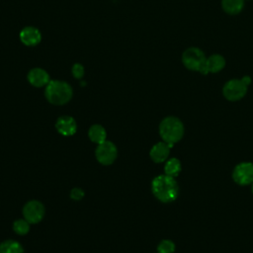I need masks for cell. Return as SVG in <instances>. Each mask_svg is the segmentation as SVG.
<instances>
[{"instance_id": "cell-23", "label": "cell", "mask_w": 253, "mask_h": 253, "mask_svg": "<svg viewBox=\"0 0 253 253\" xmlns=\"http://www.w3.org/2000/svg\"><path fill=\"white\" fill-rule=\"evenodd\" d=\"M252 192H253V186H252Z\"/></svg>"}, {"instance_id": "cell-21", "label": "cell", "mask_w": 253, "mask_h": 253, "mask_svg": "<svg viewBox=\"0 0 253 253\" xmlns=\"http://www.w3.org/2000/svg\"><path fill=\"white\" fill-rule=\"evenodd\" d=\"M70 197L75 201H79L84 197V192L80 188H74L70 192Z\"/></svg>"}, {"instance_id": "cell-4", "label": "cell", "mask_w": 253, "mask_h": 253, "mask_svg": "<svg viewBox=\"0 0 253 253\" xmlns=\"http://www.w3.org/2000/svg\"><path fill=\"white\" fill-rule=\"evenodd\" d=\"M207 57L203 50L198 47H190L186 49L182 55L183 64L190 70L201 71L204 68Z\"/></svg>"}, {"instance_id": "cell-9", "label": "cell", "mask_w": 253, "mask_h": 253, "mask_svg": "<svg viewBox=\"0 0 253 253\" xmlns=\"http://www.w3.org/2000/svg\"><path fill=\"white\" fill-rule=\"evenodd\" d=\"M55 127L59 133L68 136L76 132L77 125L75 120L69 116H62L57 119L55 123Z\"/></svg>"}, {"instance_id": "cell-2", "label": "cell", "mask_w": 253, "mask_h": 253, "mask_svg": "<svg viewBox=\"0 0 253 253\" xmlns=\"http://www.w3.org/2000/svg\"><path fill=\"white\" fill-rule=\"evenodd\" d=\"M44 95L49 103L53 105H64L72 97V88L64 81L50 80L45 86Z\"/></svg>"}, {"instance_id": "cell-12", "label": "cell", "mask_w": 253, "mask_h": 253, "mask_svg": "<svg viewBox=\"0 0 253 253\" xmlns=\"http://www.w3.org/2000/svg\"><path fill=\"white\" fill-rule=\"evenodd\" d=\"M224 65H225V60L221 55L212 54L207 58L201 73L204 75H207L209 73H216L220 71L224 67Z\"/></svg>"}, {"instance_id": "cell-13", "label": "cell", "mask_w": 253, "mask_h": 253, "mask_svg": "<svg viewBox=\"0 0 253 253\" xmlns=\"http://www.w3.org/2000/svg\"><path fill=\"white\" fill-rule=\"evenodd\" d=\"M170 148L171 146L165 141H161L154 144L150 150L151 159L156 163L164 162L170 153Z\"/></svg>"}, {"instance_id": "cell-18", "label": "cell", "mask_w": 253, "mask_h": 253, "mask_svg": "<svg viewBox=\"0 0 253 253\" xmlns=\"http://www.w3.org/2000/svg\"><path fill=\"white\" fill-rule=\"evenodd\" d=\"M13 229L17 234L25 235L30 230V222L26 219H17L13 223Z\"/></svg>"}, {"instance_id": "cell-8", "label": "cell", "mask_w": 253, "mask_h": 253, "mask_svg": "<svg viewBox=\"0 0 253 253\" xmlns=\"http://www.w3.org/2000/svg\"><path fill=\"white\" fill-rule=\"evenodd\" d=\"M44 214V207L39 201L28 202L23 209V215L30 223H38Z\"/></svg>"}, {"instance_id": "cell-19", "label": "cell", "mask_w": 253, "mask_h": 253, "mask_svg": "<svg viewBox=\"0 0 253 253\" xmlns=\"http://www.w3.org/2000/svg\"><path fill=\"white\" fill-rule=\"evenodd\" d=\"M175 244L171 240H162L157 247V253H173Z\"/></svg>"}, {"instance_id": "cell-5", "label": "cell", "mask_w": 253, "mask_h": 253, "mask_svg": "<svg viewBox=\"0 0 253 253\" xmlns=\"http://www.w3.org/2000/svg\"><path fill=\"white\" fill-rule=\"evenodd\" d=\"M222 92L227 100L238 101L245 96L247 85L241 79H232L224 84Z\"/></svg>"}, {"instance_id": "cell-17", "label": "cell", "mask_w": 253, "mask_h": 253, "mask_svg": "<svg viewBox=\"0 0 253 253\" xmlns=\"http://www.w3.org/2000/svg\"><path fill=\"white\" fill-rule=\"evenodd\" d=\"M165 174L171 177H176L181 171V163L177 158L169 159L164 166Z\"/></svg>"}, {"instance_id": "cell-6", "label": "cell", "mask_w": 253, "mask_h": 253, "mask_svg": "<svg viewBox=\"0 0 253 253\" xmlns=\"http://www.w3.org/2000/svg\"><path fill=\"white\" fill-rule=\"evenodd\" d=\"M95 154H96L97 160L101 164L110 165L116 160L118 150L116 145L113 142L109 140H105L104 142L98 144Z\"/></svg>"}, {"instance_id": "cell-10", "label": "cell", "mask_w": 253, "mask_h": 253, "mask_svg": "<svg viewBox=\"0 0 253 253\" xmlns=\"http://www.w3.org/2000/svg\"><path fill=\"white\" fill-rule=\"evenodd\" d=\"M20 40L25 45L34 46L41 42L42 35L35 27H25L20 32Z\"/></svg>"}, {"instance_id": "cell-22", "label": "cell", "mask_w": 253, "mask_h": 253, "mask_svg": "<svg viewBox=\"0 0 253 253\" xmlns=\"http://www.w3.org/2000/svg\"><path fill=\"white\" fill-rule=\"evenodd\" d=\"M241 80H242V81H243V82H244V83H245L247 86H248V85L251 83V78H250L249 76H244V77H243Z\"/></svg>"}, {"instance_id": "cell-3", "label": "cell", "mask_w": 253, "mask_h": 253, "mask_svg": "<svg viewBox=\"0 0 253 253\" xmlns=\"http://www.w3.org/2000/svg\"><path fill=\"white\" fill-rule=\"evenodd\" d=\"M159 133L163 141L172 147L183 137L184 126L178 118L167 117L160 123Z\"/></svg>"}, {"instance_id": "cell-1", "label": "cell", "mask_w": 253, "mask_h": 253, "mask_svg": "<svg viewBox=\"0 0 253 253\" xmlns=\"http://www.w3.org/2000/svg\"><path fill=\"white\" fill-rule=\"evenodd\" d=\"M153 195L162 203L173 202L179 193V187L174 177L166 174L155 177L151 184Z\"/></svg>"}, {"instance_id": "cell-14", "label": "cell", "mask_w": 253, "mask_h": 253, "mask_svg": "<svg viewBox=\"0 0 253 253\" xmlns=\"http://www.w3.org/2000/svg\"><path fill=\"white\" fill-rule=\"evenodd\" d=\"M221 6L227 14L236 15L243 9L244 0H221Z\"/></svg>"}, {"instance_id": "cell-7", "label": "cell", "mask_w": 253, "mask_h": 253, "mask_svg": "<svg viewBox=\"0 0 253 253\" xmlns=\"http://www.w3.org/2000/svg\"><path fill=\"white\" fill-rule=\"evenodd\" d=\"M232 178L238 185L245 186L253 183V164L250 162H241L235 166Z\"/></svg>"}, {"instance_id": "cell-11", "label": "cell", "mask_w": 253, "mask_h": 253, "mask_svg": "<svg viewBox=\"0 0 253 253\" xmlns=\"http://www.w3.org/2000/svg\"><path fill=\"white\" fill-rule=\"evenodd\" d=\"M29 82L35 87H42L46 86L50 81L48 73L42 68H33L28 73Z\"/></svg>"}, {"instance_id": "cell-15", "label": "cell", "mask_w": 253, "mask_h": 253, "mask_svg": "<svg viewBox=\"0 0 253 253\" xmlns=\"http://www.w3.org/2000/svg\"><path fill=\"white\" fill-rule=\"evenodd\" d=\"M88 136L91 139V141L100 144L106 140L107 133L105 128L100 125H94L89 128Z\"/></svg>"}, {"instance_id": "cell-16", "label": "cell", "mask_w": 253, "mask_h": 253, "mask_svg": "<svg viewBox=\"0 0 253 253\" xmlns=\"http://www.w3.org/2000/svg\"><path fill=\"white\" fill-rule=\"evenodd\" d=\"M0 253H24V250L19 242L6 240L0 244Z\"/></svg>"}, {"instance_id": "cell-20", "label": "cell", "mask_w": 253, "mask_h": 253, "mask_svg": "<svg viewBox=\"0 0 253 253\" xmlns=\"http://www.w3.org/2000/svg\"><path fill=\"white\" fill-rule=\"evenodd\" d=\"M72 75L77 78V79H80L83 77L84 75V67L82 64L80 63H75L73 66H72Z\"/></svg>"}]
</instances>
